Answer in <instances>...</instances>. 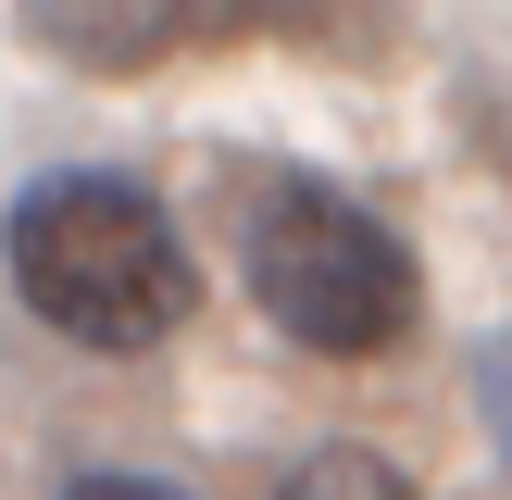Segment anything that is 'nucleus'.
Returning a JSON list of instances; mask_svg holds the SVG:
<instances>
[{
    "label": "nucleus",
    "mask_w": 512,
    "mask_h": 500,
    "mask_svg": "<svg viewBox=\"0 0 512 500\" xmlns=\"http://www.w3.org/2000/svg\"><path fill=\"white\" fill-rule=\"evenodd\" d=\"M200 13V38H213V25H250V13H275V0H188Z\"/></svg>",
    "instance_id": "7"
},
{
    "label": "nucleus",
    "mask_w": 512,
    "mask_h": 500,
    "mask_svg": "<svg viewBox=\"0 0 512 500\" xmlns=\"http://www.w3.org/2000/svg\"><path fill=\"white\" fill-rule=\"evenodd\" d=\"M25 25H38L63 63H100V75H138V63H163V50L200 38L188 0H25Z\"/></svg>",
    "instance_id": "3"
},
{
    "label": "nucleus",
    "mask_w": 512,
    "mask_h": 500,
    "mask_svg": "<svg viewBox=\"0 0 512 500\" xmlns=\"http://www.w3.org/2000/svg\"><path fill=\"white\" fill-rule=\"evenodd\" d=\"M275 500H425V488L388 463V450L325 438V450H300V463H288V488H275Z\"/></svg>",
    "instance_id": "4"
},
{
    "label": "nucleus",
    "mask_w": 512,
    "mask_h": 500,
    "mask_svg": "<svg viewBox=\"0 0 512 500\" xmlns=\"http://www.w3.org/2000/svg\"><path fill=\"white\" fill-rule=\"evenodd\" d=\"M238 263H250V300H263L275 338L325 350V363H375V350L413 338L425 313V263L375 200L325 188V175H263L238 213Z\"/></svg>",
    "instance_id": "2"
},
{
    "label": "nucleus",
    "mask_w": 512,
    "mask_h": 500,
    "mask_svg": "<svg viewBox=\"0 0 512 500\" xmlns=\"http://www.w3.org/2000/svg\"><path fill=\"white\" fill-rule=\"evenodd\" d=\"M475 425H488V450L512 463V325H500L488 350H475Z\"/></svg>",
    "instance_id": "5"
},
{
    "label": "nucleus",
    "mask_w": 512,
    "mask_h": 500,
    "mask_svg": "<svg viewBox=\"0 0 512 500\" xmlns=\"http://www.w3.org/2000/svg\"><path fill=\"white\" fill-rule=\"evenodd\" d=\"M63 500H188L175 475H125V463H88V475H63Z\"/></svg>",
    "instance_id": "6"
},
{
    "label": "nucleus",
    "mask_w": 512,
    "mask_h": 500,
    "mask_svg": "<svg viewBox=\"0 0 512 500\" xmlns=\"http://www.w3.org/2000/svg\"><path fill=\"white\" fill-rule=\"evenodd\" d=\"M0 263H13V300L75 350H150L200 300V263L175 238V213L138 175H100V163H63L38 188H13Z\"/></svg>",
    "instance_id": "1"
}]
</instances>
